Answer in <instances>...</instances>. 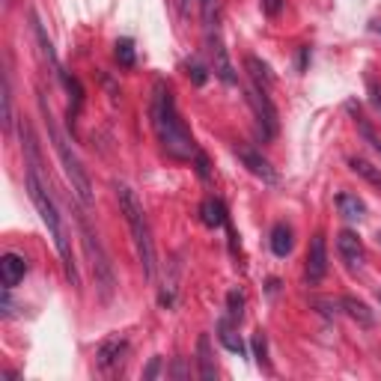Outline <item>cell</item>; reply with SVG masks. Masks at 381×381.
Instances as JSON below:
<instances>
[{
	"label": "cell",
	"mask_w": 381,
	"mask_h": 381,
	"mask_svg": "<svg viewBox=\"0 0 381 381\" xmlns=\"http://www.w3.org/2000/svg\"><path fill=\"white\" fill-rule=\"evenodd\" d=\"M235 155L241 158V164L248 167L257 179H262L265 185H277V179H280V176H277V170L271 167V161H268L265 155H262L259 149L248 146V143H235Z\"/></svg>",
	"instance_id": "8"
},
{
	"label": "cell",
	"mask_w": 381,
	"mask_h": 381,
	"mask_svg": "<svg viewBox=\"0 0 381 381\" xmlns=\"http://www.w3.org/2000/svg\"><path fill=\"white\" fill-rule=\"evenodd\" d=\"M378 241H381V232H378Z\"/></svg>",
	"instance_id": "37"
},
{
	"label": "cell",
	"mask_w": 381,
	"mask_h": 381,
	"mask_svg": "<svg viewBox=\"0 0 381 381\" xmlns=\"http://www.w3.org/2000/svg\"><path fill=\"white\" fill-rule=\"evenodd\" d=\"M378 301H381V292H378Z\"/></svg>",
	"instance_id": "36"
},
{
	"label": "cell",
	"mask_w": 381,
	"mask_h": 381,
	"mask_svg": "<svg viewBox=\"0 0 381 381\" xmlns=\"http://www.w3.org/2000/svg\"><path fill=\"white\" fill-rule=\"evenodd\" d=\"M116 197H120V212L125 215V224H129L131 239H134V248H138V259H140V265H143V277L152 280V277H155V244H152V230H149L146 212H143L138 194H134L129 185L116 188Z\"/></svg>",
	"instance_id": "3"
},
{
	"label": "cell",
	"mask_w": 381,
	"mask_h": 381,
	"mask_svg": "<svg viewBox=\"0 0 381 381\" xmlns=\"http://www.w3.org/2000/svg\"><path fill=\"white\" fill-rule=\"evenodd\" d=\"M78 226H80V235H84V248L89 253V259H93V274H96L98 289H102V298H111V292H113V268H111V262H107V253L102 248V241H98V235L89 230L84 215H78Z\"/></svg>",
	"instance_id": "5"
},
{
	"label": "cell",
	"mask_w": 381,
	"mask_h": 381,
	"mask_svg": "<svg viewBox=\"0 0 381 381\" xmlns=\"http://www.w3.org/2000/svg\"><path fill=\"white\" fill-rule=\"evenodd\" d=\"M63 80H66V89L72 93V105H69V122H72L78 116L80 105H84V87H80V80L72 78V75H63Z\"/></svg>",
	"instance_id": "22"
},
{
	"label": "cell",
	"mask_w": 381,
	"mask_h": 381,
	"mask_svg": "<svg viewBox=\"0 0 381 381\" xmlns=\"http://www.w3.org/2000/svg\"><path fill=\"white\" fill-rule=\"evenodd\" d=\"M170 375L173 378H188V369H185V358H176L173 369H170Z\"/></svg>",
	"instance_id": "31"
},
{
	"label": "cell",
	"mask_w": 381,
	"mask_h": 381,
	"mask_svg": "<svg viewBox=\"0 0 381 381\" xmlns=\"http://www.w3.org/2000/svg\"><path fill=\"white\" fill-rule=\"evenodd\" d=\"M197 364H199V378L203 381L217 378V367H215L212 340H208V334H199V340H197Z\"/></svg>",
	"instance_id": "14"
},
{
	"label": "cell",
	"mask_w": 381,
	"mask_h": 381,
	"mask_svg": "<svg viewBox=\"0 0 381 381\" xmlns=\"http://www.w3.org/2000/svg\"><path fill=\"white\" fill-rule=\"evenodd\" d=\"M199 12H203L206 30H217V18H221V0H199Z\"/></svg>",
	"instance_id": "23"
},
{
	"label": "cell",
	"mask_w": 381,
	"mask_h": 381,
	"mask_svg": "<svg viewBox=\"0 0 381 381\" xmlns=\"http://www.w3.org/2000/svg\"><path fill=\"white\" fill-rule=\"evenodd\" d=\"M206 48H208V60H212V69H215V78H221L226 87H235L239 84V75H235V66L226 54V45L221 39L217 30H206Z\"/></svg>",
	"instance_id": "7"
},
{
	"label": "cell",
	"mask_w": 381,
	"mask_h": 381,
	"mask_svg": "<svg viewBox=\"0 0 381 381\" xmlns=\"http://www.w3.org/2000/svg\"><path fill=\"white\" fill-rule=\"evenodd\" d=\"M307 283L310 286H319L325 274H328V244H325V235L316 232L313 241H310V250H307Z\"/></svg>",
	"instance_id": "9"
},
{
	"label": "cell",
	"mask_w": 381,
	"mask_h": 381,
	"mask_svg": "<svg viewBox=\"0 0 381 381\" xmlns=\"http://www.w3.org/2000/svg\"><path fill=\"white\" fill-rule=\"evenodd\" d=\"M33 24H36V36H39V42H42V51H45V57L51 60V66H57V57H54V48H51V42L45 39V30H42V24H39V18L33 15Z\"/></svg>",
	"instance_id": "28"
},
{
	"label": "cell",
	"mask_w": 381,
	"mask_h": 381,
	"mask_svg": "<svg viewBox=\"0 0 381 381\" xmlns=\"http://www.w3.org/2000/svg\"><path fill=\"white\" fill-rule=\"evenodd\" d=\"M337 208L349 221H360L364 217V203L358 199V194H337Z\"/></svg>",
	"instance_id": "20"
},
{
	"label": "cell",
	"mask_w": 381,
	"mask_h": 381,
	"mask_svg": "<svg viewBox=\"0 0 381 381\" xmlns=\"http://www.w3.org/2000/svg\"><path fill=\"white\" fill-rule=\"evenodd\" d=\"M194 164H197V176H199V179H208V176H212V170H208V158H206V152H197V155H194Z\"/></svg>",
	"instance_id": "30"
},
{
	"label": "cell",
	"mask_w": 381,
	"mask_h": 381,
	"mask_svg": "<svg viewBox=\"0 0 381 381\" xmlns=\"http://www.w3.org/2000/svg\"><path fill=\"white\" fill-rule=\"evenodd\" d=\"M152 125H155V134L170 158L190 161L199 152L194 143V134L188 131V125L182 122V116H179L173 93H170V87L164 80H158L155 96H152Z\"/></svg>",
	"instance_id": "1"
},
{
	"label": "cell",
	"mask_w": 381,
	"mask_h": 381,
	"mask_svg": "<svg viewBox=\"0 0 381 381\" xmlns=\"http://www.w3.org/2000/svg\"><path fill=\"white\" fill-rule=\"evenodd\" d=\"M307 57H310V48H301V57H298V69L307 66Z\"/></svg>",
	"instance_id": "34"
},
{
	"label": "cell",
	"mask_w": 381,
	"mask_h": 381,
	"mask_svg": "<svg viewBox=\"0 0 381 381\" xmlns=\"http://www.w3.org/2000/svg\"><path fill=\"white\" fill-rule=\"evenodd\" d=\"M27 274V259L18 253H3L0 257V283L3 289H15Z\"/></svg>",
	"instance_id": "12"
},
{
	"label": "cell",
	"mask_w": 381,
	"mask_h": 381,
	"mask_svg": "<svg viewBox=\"0 0 381 381\" xmlns=\"http://www.w3.org/2000/svg\"><path fill=\"white\" fill-rule=\"evenodd\" d=\"M349 167H351V173H358L360 179H367L369 185L381 190V167L369 164L367 158H351V161H349Z\"/></svg>",
	"instance_id": "19"
},
{
	"label": "cell",
	"mask_w": 381,
	"mask_h": 381,
	"mask_svg": "<svg viewBox=\"0 0 381 381\" xmlns=\"http://www.w3.org/2000/svg\"><path fill=\"white\" fill-rule=\"evenodd\" d=\"M188 75H190V80H194V84L197 87H203L206 84V80H208V69L203 66V63H188Z\"/></svg>",
	"instance_id": "27"
},
{
	"label": "cell",
	"mask_w": 381,
	"mask_h": 381,
	"mask_svg": "<svg viewBox=\"0 0 381 381\" xmlns=\"http://www.w3.org/2000/svg\"><path fill=\"white\" fill-rule=\"evenodd\" d=\"M226 313H230V319L235 325L244 319V295L239 292V289H232V292L226 295Z\"/></svg>",
	"instance_id": "24"
},
{
	"label": "cell",
	"mask_w": 381,
	"mask_h": 381,
	"mask_svg": "<svg viewBox=\"0 0 381 381\" xmlns=\"http://www.w3.org/2000/svg\"><path fill=\"white\" fill-rule=\"evenodd\" d=\"M369 27H373V33H378V36H381V21H373Z\"/></svg>",
	"instance_id": "35"
},
{
	"label": "cell",
	"mask_w": 381,
	"mask_h": 381,
	"mask_svg": "<svg viewBox=\"0 0 381 381\" xmlns=\"http://www.w3.org/2000/svg\"><path fill=\"white\" fill-rule=\"evenodd\" d=\"M158 369H161V358H152V360H149V367H146V373H143V378H155V375H158Z\"/></svg>",
	"instance_id": "32"
},
{
	"label": "cell",
	"mask_w": 381,
	"mask_h": 381,
	"mask_svg": "<svg viewBox=\"0 0 381 381\" xmlns=\"http://www.w3.org/2000/svg\"><path fill=\"white\" fill-rule=\"evenodd\" d=\"M24 182H27V194H30L36 212H39V217L45 221V226H48L51 235H54V244H57V253L63 257V265H66V274H69V280H72V286H78V271H75V259H72V250H69L66 230H63L60 212H57V206H54L48 188L42 185L39 170H36V167L27 170V179H24Z\"/></svg>",
	"instance_id": "2"
},
{
	"label": "cell",
	"mask_w": 381,
	"mask_h": 381,
	"mask_svg": "<svg viewBox=\"0 0 381 381\" xmlns=\"http://www.w3.org/2000/svg\"><path fill=\"white\" fill-rule=\"evenodd\" d=\"M199 221H203L208 230L226 226V224H230V217H226V206L217 197H206L203 206H199Z\"/></svg>",
	"instance_id": "13"
},
{
	"label": "cell",
	"mask_w": 381,
	"mask_h": 381,
	"mask_svg": "<svg viewBox=\"0 0 381 381\" xmlns=\"http://www.w3.org/2000/svg\"><path fill=\"white\" fill-rule=\"evenodd\" d=\"M337 250H340V257L342 262L355 271L364 265V259H367V250H364V241H360V235L355 230H340L337 235Z\"/></svg>",
	"instance_id": "10"
},
{
	"label": "cell",
	"mask_w": 381,
	"mask_h": 381,
	"mask_svg": "<svg viewBox=\"0 0 381 381\" xmlns=\"http://www.w3.org/2000/svg\"><path fill=\"white\" fill-rule=\"evenodd\" d=\"M342 310H346L351 319H355L358 325H364V328H373V322H375V316H373V310L364 304V301H358V298H351V295H346L342 298Z\"/></svg>",
	"instance_id": "18"
},
{
	"label": "cell",
	"mask_w": 381,
	"mask_h": 381,
	"mask_svg": "<svg viewBox=\"0 0 381 381\" xmlns=\"http://www.w3.org/2000/svg\"><path fill=\"white\" fill-rule=\"evenodd\" d=\"M369 93H373V105H375V111L381 113V84H375V80H373V84H369Z\"/></svg>",
	"instance_id": "33"
},
{
	"label": "cell",
	"mask_w": 381,
	"mask_h": 381,
	"mask_svg": "<svg viewBox=\"0 0 381 381\" xmlns=\"http://www.w3.org/2000/svg\"><path fill=\"white\" fill-rule=\"evenodd\" d=\"M253 358H257V364L259 367H268V342H265V334L262 331H257L253 334Z\"/></svg>",
	"instance_id": "25"
},
{
	"label": "cell",
	"mask_w": 381,
	"mask_h": 381,
	"mask_svg": "<svg viewBox=\"0 0 381 381\" xmlns=\"http://www.w3.org/2000/svg\"><path fill=\"white\" fill-rule=\"evenodd\" d=\"M39 111H42L45 129H48L51 146H54V152H57V155H60L63 173H66V179H69L72 190H75V194H78V199H80V203H89V199H93V185H89V176H87L84 164H80V158L75 155V152H72L69 140L63 138V131L57 129V122H54V116H51V107L45 105V98H42V96H39Z\"/></svg>",
	"instance_id": "4"
},
{
	"label": "cell",
	"mask_w": 381,
	"mask_h": 381,
	"mask_svg": "<svg viewBox=\"0 0 381 381\" xmlns=\"http://www.w3.org/2000/svg\"><path fill=\"white\" fill-rule=\"evenodd\" d=\"M3 129H12V87H9V75H3Z\"/></svg>",
	"instance_id": "26"
},
{
	"label": "cell",
	"mask_w": 381,
	"mask_h": 381,
	"mask_svg": "<svg viewBox=\"0 0 381 381\" xmlns=\"http://www.w3.org/2000/svg\"><path fill=\"white\" fill-rule=\"evenodd\" d=\"M125 351H129V340L120 337V334H113V337H107L102 346L96 349V360L102 369H113V367L122 364Z\"/></svg>",
	"instance_id": "11"
},
{
	"label": "cell",
	"mask_w": 381,
	"mask_h": 381,
	"mask_svg": "<svg viewBox=\"0 0 381 381\" xmlns=\"http://www.w3.org/2000/svg\"><path fill=\"white\" fill-rule=\"evenodd\" d=\"M113 57L120 63L122 69H131L134 63H138V51H134V42L131 39H116L113 45Z\"/></svg>",
	"instance_id": "21"
},
{
	"label": "cell",
	"mask_w": 381,
	"mask_h": 381,
	"mask_svg": "<svg viewBox=\"0 0 381 381\" xmlns=\"http://www.w3.org/2000/svg\"><path fill=\"white\" fill-rule=\"evenodd\" d=\"M248 102H250L253 113H257V120L262 125V134H265L268 140H274L277 131H280V116H277V107H274V102H271L268 89L250 87L248 89Z\"/></svg>",
	"instance_id": "6"
},
{
	"label": "cell",
	"mask_w": 381,
	"mask_h": 381,
	"mask_svg": "<svg viewBox=\"0 0 381 381\" xmlns=\"http://www.w3.org/2000/svg\"><path fill=\"white\" fill-rule=\"evenodd\" d=\"M232 319H221L217 322V340L224 342V349H230L232 355H248V346H244V340L235 334V328H232Z\"/></svg>",
	"instance_id": "17"
},
{
	"label": "cell",
	"mask_w": 381,
	"mask_h": 381,
	"mask_svg": "<svg viewBox=\"0 0 381 381\" xmlns=\"http://www.w3.org/2000/svg\"><path fill=\"white\" fill-rule=\"evenodd\" d=\"M283 3H286V0H259L262 12H265L268 18H277L280 12H283Z\"/></svg>",
	"instance_id": "29"
},
{
	"label": "cell",
	"mask_w": 381,
	"mask_h": 381,
	"mask_svg": "<svg viewBox=\"0 0 381 381\" xmlns=\"http://www.w3.org/2000/svg\"><path fill=\"white\" fill-rule=\"evenodd\" d=\"M295 248V235H292V226L289 224H274V230H271V253L280 259H286L289 253Z\"/></svg>",
	"instance_id": "15"
},
{
	"label": "cell",
	"mask_w": 381,
	"mask_h": 381,
	"mask_svg": "<svg viewBox=\"0 0 381 381\" xmlns=\"http://www.w3.org/2000/svg\"><path fill=\"white\" fill-rule=\"evenodd\" d=\"M244 69H248L253 87H259V89H271V87H274V75H271L268 63H262L259 57L248 54V57H244Z\"/></svg>",
	"instance_id": "16"
}]
</instances>
